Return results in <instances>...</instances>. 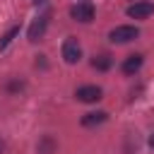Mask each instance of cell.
<instances>
[{
	"instance_id": "cell-11",
	"label": "cell",
	"mask_w": 154,
	"mask_h": 154,
	"mask_svg": "<svg viewBox=\"0 0 154 154\" xmlns=\"http://www.w3.org/2000/svg\"><path fill=\"white\" fill-rule=\"evenodd\" d=\"M17 36H19V24H17V26H12V29H10V31H7V34L0 38V51H5V48H7V46H10V43L17 38Z\"/></svg>"
},
{
	"instance_id": "cell-4",
	"label": "cell",
	"mask_w": 154,
	"mask_h": 154,
	"mask_svg": "<svg viewBox=\"0 0 154 154\" xmlns=\"http://www.w3.org/2000/svg\"><path fill=\"white\" fill-rule=\"evenodd\" d=\"M70 17H72L75 22H82V24H89V22L94 19V5H91L89 0H82V2H77V5H72V7H70Z\"/></svg>"
},
{
	"instance_id": "cell-10",
	"label": "cell",
	"mask_w": 154,
	"mask_h": 154,
	"mask_svg": "<svg viewBox=\"0 0 154 154\" xmlns=\"http://www.w3.org/2000/svg\"><path fill=\"white\" fill-rule=\"evenodd\" d=\"M111 65H113V58H111L108 53H99V55H94V58H91V67H94V70H99V72L111 70Z\"/></svg>"
},
{
	"instance_id": "cell-13",
	"label": "cell",
	"mask_w": 154,
	"mask_h": 154,
	"mask_svg": "<svg viewBox=\"0 0 154 154\" xmlns=\"http://www.w3.org/2000/svg\"><path fill=\"white\" fill-rule=\"evenodd\" d=\"M149 147L154 149V132H152V137H149Z\"/></svg>"
},
{
	"instance_id": "cell-2",
	"label": "cell",
	"mask_w": 154,
	"mask_h": 154,
	"mask_svg": "<svg viewBox=\"0 0 154 154\" xmlns=\"http://www.w3.org/2000/svg\"><path fill=\"white\" fill-rule=\"evenodd\" d=\"M137 36H140V29L132 24H120V26L111 29V34H108V38L113 43H128V41H135Z\"/></svg>"
},
{
	"instance_id": "cell-5",
	"label": "cell",
	"mask_w": 154,
	"mask_h": 154,
	"mask_svg": "<svg viewBox=\"0 0 154 154\" xmlns=\"http://www.w3.org/2000/svg\"><path fill=\"white\" fill-rule=\"evenodd\" d=\"M125 14H128L130 19H147V17H152V14H154V2H149V0L132 2V5L125 10Z\"/></svg>"
},
{
	"instance_id": "cell-7",
	"label": "cell",
	"mask_w": 154,
	"mask_h": 154,
	"mask_svg": "<svg viewBox=\"0 0 154 154\" xmlns=\"http://www.w3.org/2000/svg\"><path fill=\"white\" fill-rule=\"evenodd\" d=\"M142 63H144V58H142L140 53H132V55H128V58L123 60L120 70H123V75H135V72L142 67Z\"/></svg>"
},
{
	"instance_id": "cell-8",
	"label": "cell",
	"mask_w": 154,
	"mask_h": 154,
	"mask_svg": "<svg viewBox=\"0 0 154 154\" xmlns=\"http://www.w3.org/2000/svg\"><path fill=\"white\" fill-rule=\"evenodd\" d=\"M106 118H108V113H106V111H91V113H84L79 123H82L84 128H94V125H101Z\"/></svg>"
},
{
	"instance_id": "cell-9",
	"label": "cell",
	"mask_w": 154,
	"mask_h": 154,
	"mask_svg": "<svg viewBox=\"0 0 154 154\" xmlns=\"http://www.w3.org/2000/svg\"><path fill=\"white\" fill-rule=\"evenodd\" d=\"M55 149H58V142L53 135H43L36 144V154H55Z\"/></svg>"
},
{
	"instance_id": "cell-3",
	"label": "cell",
	"mask_w": 154,
	"mask_h": 154,
	"mask_svg": "<svg viewBox=\"0 0 154 154\" xmlns=\"http://www.w3.org/2000/svg\"><path fill=\"white\" fill-rule=\"evenodd\" d=\"M75 96L82 103H96L99 99H103V89L96 87V84H82V87L75 89Z\"/></svg>"
},
{
	"instance_id": "cell-1",
	"label": "cell",
	"mask_w": 154,
	"mask_h": 154,
	"mask_svg": "<svg viewBox=\"0 0 154 154\" xmlns=\"http://www.w3.org/2000/svg\"><path fill=\"white\" fill-rule=\"evenodd\" d=\"M60 53H63V60H65L67 65H75V63L82 60V46H79V41H77L75 36H67V38L63 41Z\"/></svg>"
},
{
	"instance_id": "cell-14",
	"label": "cell",
	"mask_w": 154,
	"mask_h": 154,
	"mask_svg": "<svg viewBox=\"0 0 154 154\" xmlns=\"http://www.w3.org/2000/svg\"><path fill=\"white\" fill-rule=\"evenodd\" d=\"M2 149H5V142H2V140H0V154H2Z\"/></svg>"
},
{
	"instance_id": "cell-6",
	"label": "cell",
	"mask_w": 154,
	"mask_h": 154,
	"mask_svg": "<svg viewBox=\"0 0 154 154\" xmlns=\"http://www.w3.org/2000/svg\"><path fill=\"white\" fill-rule=\"evenodd\" d=\"M46 29H48V14L36 17L31 22V26H29V41H41L43 34H46Z\"/></svg>"
},
{
	"instance_id": "cell-12",
	"label": "cell",
	"mask_w": 154,
	"mask_h": 154,
	"mask_svg": "<svg viewBox=\"0 0 154 154\" xmlns=\"http://www.w3.org/2000/svg\"><path fill=\"white\" fill-rule=\"evenodd\" d=\"M5 89H7V94H19V91L24 89V79H19V77H12V79L5 84Z\"/></svg>"
}]
</instances>
